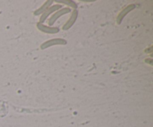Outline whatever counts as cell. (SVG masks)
I'll use <instances>...</instances> for the list:
<instances>
[{"instance_id": "obj_1", "label": "cell", "mask_w": 153, "mask_h": 127, "mask_svg": "<svg viewBox=\"0 0 153 127\" xmlns=\"http://www.w3.org/2000/svg\"><path fill=\"white\" fill-rule=\"evenodd\" d=\"M67 43V40L63 38H54L51 39V40H47V41L44 42L42 43L40 46V49H46L47 48L51 47L52 46H56V45H66Z\"/></svg>"}, {"instance_id": "obj_2", "label": "cell", "mask_w": 153, "mask_h": 127, "mask_svg": "<svg viewBox=\"0 0 153 127\" xmlns=\"http://www.w3.org/2000/svg\"><path fill=\"white\" fill-rule=\"evenodd\" d=\"M70 12H71V9H70V7H64V8L59 9V10H57V11L55 12L54 14H52V16L49 18L48 23H49V25H50V26H52V25H54L55 21H56L58 18H60L61 16H63V15L70 13Z\"/></svg>"}, {"instance_id": "obj_3", "label": "cell", "mask_w": 153, "mask_h": 127, "mask_svg": "<svg viewBox=\"0 0 153 127\" xmlns=\"http://www.w3.org/2000/svg\"><path fill=\"white\" fill-rule=\"evenodd\" d=\"M37 29L41 31L42 32L46 33V34H56V33L59 32V28L58 27L47 26L40 22H37Z\"/></svg>"}, {"instance_id": "obj_4", "label": "cell", "mask_w": 153, "mask_h": 127, "mask_svg": "<svg viewBox=\"0 0 153 127\" xmlns=\"http://www.w3.org/2000/svg\"><path fill=\"white\" fill-rule=\"evenodd\" d=\"M135 7H136L135 4H130L129 5L126 6V7L123 10H121V11L120 12L119 14H118L117 17V23L118 25H119V24H120L121 22L123 21V18L125 17V16H126V15L128 14L129 12H131V10H134Z\"/></svg>"}, {"instance_id": "obj_5", "label": "cell", "mask_w": 153, "mask_h": 127, "mask_svg": "<svg viewBox=\"0 0 153 127\" xmlns=\"http://www.w3.org/2000/svg\"><path fill=\"white\" fill-rule=\"evenodd\" d=\"M61 4H54V5L50 6V7H49V8H48L47 10L44 12V13H42V16H40V22H40V23H43V22L46 20V18H47L48 16L51 14V13H54L55 11H56V10H59V9H61Z\"/></svg>"}, {"instance_id": "obj_6", "label": "cell", "mask_w": 153, "mask_h": 127, "mask_svg": "<svg viewBox=\"0 0 153 127\" xmlns=\"http://www.w3.org/2000/svg\"><path fill=\"white\" fill-rule=\"evenodd\" d=\"M77 18H78V10H76V9H74V10H73V12H72L70 17L69 18L68 20L67 21V22H66V23L64 25V26H63V30H65L66 31V30L70 29V28L74 25V23L76 22Z\"/></svg>"}, {"instance_id": "obj_7", "label": "cell", "mask_w": 153, "mask_h": 127, "mask_svg": "<svg viewBox=\"0 0 153 127\" xmlns=\"http://www.w3.org/2000/svg\"><path fill=\"white\" fill-rule=\"evenodd\" d=\"M52 3H53V1H52V0H48V1H45L41 7H39L38 9H37V10L34 12V14L35 15V16H39V15L43 13L51 5H52Z\"/></svg>"}, {"instance_id": "obj_8", "label": "cell", "mask_w": 153, "mask_h": 127, "mask_svg": "<svg viewBox=\"0 0 153 127\" xmlns=\"http://www.w3.org/2000/svg\"><path fill=\"white\" fill-rule=\"evenodd\" d=\"M56 1L57 3H63V4H67V6H69L70 7H73V8L74 9H76L77 8V4H76L75 1H72V0H64V1H59V0H57Z\"/></svg>"}]
</instances>
